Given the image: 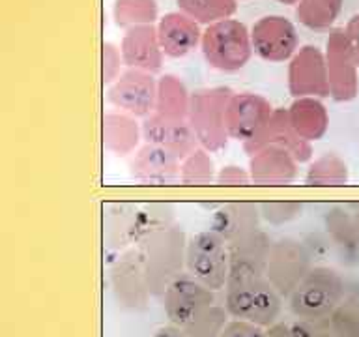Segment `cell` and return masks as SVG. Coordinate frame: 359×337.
Masks as SVG:
<instances>
[{
	"instance_id": "6da1fadb",
	"label": "cell",
	"mask_w": 359,
	"mask_h": 337,
	"mask_svg": "<svg viewBox=\"0 0 359 337\" xmlns=\"http://www.w3.org/2000/svg\"><path fill=\"white\" fill-rule=\"evenodd\" d=\"M187 236L178 225L172 223L146 234L139 242V253L144 266L146 281L151 296L161 298L167 286L176 277L185 274Z\"/></svg>"
},
{
	"instance_id": "7a4b0ae2",
	"label": "cell",
	"mask_w": 359,
	"mask_h": 337,
	"mask_svg": "<svg viewBox=\"0 0 359 337\" xmlns=\"http://www.w3.org/2000/svg\"><path fill=\"white\" fill-rule=\"evenodd\" d=\"M285 298L280 296L266 275L229 279L224 286L223 305L230 319L249 320L269 328L279 322Z\"/></svg>"
},
{
	"instance_id": "3957f363",
	"label": "cell",
	"mask_w": 359,
	"mask_h": 337,
	"mask_svg": "<svg viewBox=\"0 0 359 337\" xmlns=\"http://www.w3.org/2000/svg\"><path fill=\"white\" fill-rule=\"evenodd\" d=\"M346 300V283L335 268L313 266L299 285L286 298L296 319L324 320Z\"/></svg>"
},
{
	"instance_id": "277c9868",
	"label": "cell",
	"mask_w": 359,
	"mask_h": 337,
	"mask_svg": "<svg viewBox=\"0 0 359 337\" xmlns=\"http://www.w3.org/2000/svg\"><path fill=\"white\" fill-rule=\"evenodd\" d=\"M229 86H212L191 92L189 120L198 146L208 152L223 150L230 135L226 129V105L232 98Z\"/></svg>"
},
{
	"instance_id": "5b68a950",
	"label": "cell",
	"mask_w": 359,
	"mask_h": 337,
	"mask_svg": "<svg viewBox=\"0 0 359 337\" xmlns=\"http://www.w3.org/2000/svg\"><path fill=\"white\" fill-rule=\"evenodd\" d=\"M202 55L219 72L234 73L245 67L252 55L251 32L236 19L213 22L202 32Z\"/></svg>"
},
{
	"instance_id": "8992f818",
	"label": "cell",
	"mask_w": 359,
	"mask_h": 337,
	"mask_svg": "<svg viewBox=\"0 0 359 337\" xmlns=\"http://www.w3.org/2000/svg\"><path fill=\"white\" fill-rule=\"evenodd\" d=\"M185 272L213 292L224 291L230 274L229 244L213 229L196 232L187 240Z\"/></svg>"
},
{
	"instance_id": "52a82bcc",
	"label": "cell",
	"mask_w": 359,
	"mask_h": 337,
	"mask_svg": "<svg viewBox=\"0 0 359 337\" xmlns=\"http://www.w3.org/2000/svg\"><path fill=\"white\" fill-rule=\"evenodd\" d=\"M109 285L112 296L122 309L133 313L148 309L151 292L146 281L139 247H128L112 260L109 266Z\"/></svg>"
},
{
	"instance_id": "ba28073f",
	"label": "cell",
	"mask_w": 359,
	"mask_h": 337,
	"mask_svg": "<svg viewBox=\"0 0 359 337\" xmlns=\"http://www.w3.org/2000/svg\"><path fill=\"white\" fill-rule=\"evenodd\" d=\"M313 255L303 242L285 236L273 240L269 249L266 277L277 289L280 296L288 298L292 291L313 270Z\"/></svg>"
},
{
	"instance_id": "9c48e42d",
	"label": "cell",
	"mask_w": 359,
	"mask_h": 337,
	"mask_svg": "<svg viewBox=\"0 0 359 337\" xmlns=\"http://www.w3.org/2000/svg\"><path fill=\"white\" fill-rule=\"evenodd\" d=\"M161 303L168 322L184 328L202 311L217 303V300L212 289L202 285L201 281H196L185 272L167 286V291L163 292Z\"/></svg>"
},
{
	"instance_id": "30bf717a",
	"label": "cell",
	"mask_w": 359,
	"mask_h": 337,
	"mask_svg": "<svg viewBox=\"0 0 359 337\" xmlns=\"http://www.w3.org/2000/svg\"><path fill=\"white\" fill-rule=\"evenodd\" d=\"M107 100L111 105L135 118H148L156 111L157 81L154 73L128 67L112 84Z\"/></svg>"
},
{
	"instance_id": "8fae6325",
	"label": "cell",
	"mask_w": 359,
	"mask_h": 337,
	"mask_svg": "<svg viewBox=\"0 0 359 337\" xmlns=\"http://www.w3.org/2000/svg\"><path fill=\"white\" fill-rule=\"evenodd\" d=\"M325 66L331 98L339 103L355 100L359 92L358 64L352 55L344 28H333L325 41Z\"/></svg>"
},
{
	"instance_id": "7c38bea8",
	"label": "cell",
	"mask_w": 359,
	"mask_h": 337,
	"mask_svg": "<svg viewBox=\"0 0 359 337\" xmlns=\"http://www.w3.org/2000/svg\"><path fill=\"white\" fill-rule=\"evenodd\" d=\"M288 90L294 98H327L330 77L325 55L314 45H305L288 64Z\"/></svg>"
},
{
	"instance_id": "4fadbf2b",
	"label": "cell",
	"mask_w": 359,
	"mask_h": 337,
	"mask_svg": "<svg viewBox=\"0 0 359 337\" xmlns=\"http://www.w3.org/2000/svg\"><path fill=\"white\" fill-rule=\"evenodd\" d=\"M252 51L266 62L292 60L297 53L296 27L283 15H266L251 28Z\"/></svg>"
},
{
	"instance_id": "5bb4252c",
	"label": "cell",
	"mask_w": 359,
	"mask_h": 337,
	"mask_svg": "<svg viewBox=\"0 0 359 337\" xmlns=\"http://www.w3.org/2000/svg\"><path fill=\"white\" fill-rule=\"evenodd\" d=\"M273 107L266 98L252 92H234L226 105V129L230 139L251 140L268 124Z\"/></svg>"
},
{
	"instance_id": "9a60e30c",
	"label": "cell",
	"mask_w": 359,
	"mask_h": 337,
	"mask_svg": "<svg viewBox=\"0 0 359 337\" xmlns=\"http://www.w3.org/2000/svg\"><path fill=\"white\" fill-rule=\"evenodd\" d=\"M266 146H277V148L290 152L299 163L311 161V157H313V145L303 139L294 129L286 109H275L268 124L251 140L243 143V150L251 156Z\"/></svg>"
},
{
	"instance_id": "2e32d148",
	"label": "cell",
	"mask_w": 359,
	"mask_h": 337,
	"mask_svg": "<svg viewBox=\"0 0 359 337\" xmlns=\"http://www.w3.org/2000/svg\"><path fill=\"white\" fill-rule=\"evenodd\" d=\"M182 159L157 145L144 143L129 161V173L142 185H174L180 182Z\"/></svg>"
},
{
	"instance_id": "e0dca14e",
	"label": "cell",
	"mask_w": 359,
	"mask_h": 337,
	"mask_svg": "<svg viewBox=\"0 0 359 337\" xmlns=\"http://www.w3.org/2000/svg\"><path fill=\"white\" fill-rule=\"evenodd\" d=\"M297 167L299 161L296 157L277 146L260 148L251 154L249 159L252 184L260 187H283L294 184L297 178Z\"/></svg>"
},
{
	"instance_id": "ac0fdd59",
	"label": "cell",
	"mask_w": 359,
	"mask_h": 337,
	"mask_svg": "<svg viewBox=\"0 0 359 337\" xmlns=\"http://www.w3.org/2000/svg\"><path fill=\"white\" fill-rule=\"evenodd\" d=\"M142 137L144 143L161 146L180 159L198 148V140L189 120H172L156 112L142 120Z\"/></svg>"
},
{
	"instance_id": "d6986e66",
	"label": "cell",
	"mask_w": 359,
	"mask_h": 337,
	"mask_svg": "<svg viewBox=\"0 0 359 337\" xmlns=\"http://www.w3.org/2000/svg\"><path fill=\"white\" fill-rule=\"evenodd\" d=\"M271 244L273 240H269V236L262 229L241 238V240L229 244V279H245V277L266 275Z\"/></svg>"
},
{
	"instance_id": "ffe728a7",
	"label": "cell",
	"mask_w": 359,
	"mask_h": 337,
	"mask_svg": "<svg viewBox=\"0 0 359 337\" xmlns=\"http://www.w3.org/2000/svg\"><path fill=\"white\" fill-rule=\"evenodd\" d=\"M123 64L133 70L157 73L163 66V49L154 25L126 30L120 44Z\"/></svg>"
},
{
	"instance_id": "44dd1931",
	"label": "cell",
	"mask_w": 359,
	"mask_h": 337,
	"mask_svg": "<svg viewBox=\"0 0 359 337\" xmlns=\"http://www.w3.org/2000/svg\"><path fill=\"white\" fill-rule=\"evenodd\" d=\"M157 38L161 44L163 55L170 58H182L189 55L201 44L202 32L198 22L185 15L184 11H172L157 22Z\"/></svg>"
},
{
	"instance_id": "7402d4cb",
	"label": "cell",
	"mask_w": 359,
	"mask_h": 337,
	"mask_svg": "<svg viewBox=\"0 0 359 337\" xmlns=\"http://www.w3.org/2000/svg\"><path fill=\"white\" fill-rule=\"evenodd\" d=\"M260 208L255 202H230L213 213L212 227L226 244L241 240L260 230Z\"/></svg>"
},
{
	"instance_id": "603a6c76",
	"label": "cell",
	"mask_w": 359,
	"mask_h": 337,
	"mask_svg": "<svg viewBox=\"0 0 359 337\" xmlns=\"http://www.w3.org/2000/svg\"><path fill=\"white\" fill-rule=\"evenodd\" d=\"M103 146L114 156H133L140 148L142 124L128 112H107L103 117Z\"/></svg>"
},
{
	"instance_id": "cb8c5ba5",
	"label": "cell",
	"mask_w": 359,
	"mask_h": 337,
	"mask_svg": "<svg viewBox=\"0 0 359 337\" xmlns=\"http://www.w3.org/2000/svg\"><path fill=\"white\" fill-rule=\"evenodd\" d=\"M286 111L294 129L311 145L330 129V114L320 98H296Z\"/></svg>"
},
{
	"instance_id": "d4e9b609",
	"label": "cell",
	"mask_w": 359,
	"mask_h": 337,
	"mask_svg": "<svg viewBox=\"0 0 359 337\" xmlns=\"http://www.w3.org/2000/svg\"><path fill=\"white\" fill-rule=\"evenodd\" d=\"M325 232L346 253H359V202L331 206L324 216Z\"/></svg>"
},
{
	"instance_id": "484cf974",
	"label": "cell",
	"mask_w": 359,
	"mask_h": 337,
	"mask_svg": "<svg viewBox=\"0 0 359 337\" xmlns=\"http://www.w3.org/2000/svg\"><path fill=\"white\" fill-rule=\"evenodd\" d=\"M105 240L111 247H128L139 242V208L129 204H111L105 213Z\"/></svg>"
},
{
	"instance_id": "4316f807",
	"label": "cell",
	"mask_w": 359,
	"mask_h": 337,
	"mask_svg": "<svg viewBox=\"0 0 359 337\" xmlns=\"http://www.w3.org/2000/svg\"><path fill=\"white\" fill-rule=\"evenodd\" d=\"M191 107V92L185 88L182 79L165 73L157 81V100H156V114L172 120H187Z\"/></svg>"
},
{
	"instance_id": "83f0119b",
	"label": "cell",
	"mask_w": 359,
	"mask_h": 337,
	"mask_svg": "<svg viewBox=\"0 0 359 337\" xmlns=\"http://www.w3.org/2000/svg\"><path fill=\"white\" fill-rule=\"evenodd\" d=\"M350 171L346 161L333 152L311 161L305 173V185L309 187H342L348 184Z\"/></svg>"
},
{
	"instance_id": "f1b7e54d",
	"label": "cell",
	"mask_w": 359,
	"mask_h": 337,
	"mask_svg": "<svg viewBox=\"0 0 359 337\" xmlns=\"http://www.w3.org/2000/svg\"><path fill=\"white\" fill-rule=\"evenodd\" d=\"M344 0H299L296 17L311 30H330L341 13Z\"/></svg>"
},
{
	"instance_id": "f546056e",
	"label": "cell",
	"mask_w": 359,
	"mask_h": 337,
	"mask_svg": "<svg viewBox=\"0 0 359 337\" xmlns=\"http://www.w3.org/2000/svg\"><path fill=\"white\" fill-rule=\"evenodd\" d=\"M157 8L156 0H114L112 8V17L120 28H135L154 25L157 21Z\"/></svg>"
},
{
	"instance_id": "4dcf8cb0",
	"label": "cell",
	"mask_w": 359,
	"mask_h": 337,
	"mask_svg": "<svg viewBox=\"0 0 359 337\" xmlns=\"http://www.w3.org/2000/svg\"><path fill=\"white\" fill-rule=\"evenodd\" d=\"M217 180V171H215V163L206 148L198 146L193 150L189 156L182 159V167H180V184L184 185H210Z\"/></svg>"
},
{
	"instance_id": "1f68e13d",
	"label": "cell",
	"mask_w": 359,
	"mask_h": 337,
	"mask_svg": "<svg viewBox=\"0 0 359 337\" xmlns=\"http://www.w3.org/2000/svg\"><path fill=\"white\" fill-rule=\"evenodd\" d=\"M178 8L198 25L210 27L234 15L238 0H178Z\"/></svg>"
},
{
	"instance_id": "d6a6232c",
	"label": "cell",
	"mask_w": 359,
	"mask_h": 337,
	"mask_svg": "<svg viewBox=\"0 0 359 337\" xmlns=\"http://www.w3.org/2000/svg\"><path fill=\"white\" fill-rule=\"evenodd\" d=\"M229 320L230 315L223 303H213L212 308L202 311L189 324H185L180 330L184 331L185 337H221Z\"/></svg>"
},
{
	"instance_id": "836d02e7",
	"label": "cell",
	"mask_w": 359,
	"mask_h": 337,
	"mask_svg": "<svg viewBox=\"0 0 359 337\" xmlns=\"http://www.w3.org/2000/svg\"><path fill=\"white\" fill-rule=\"evenodd\" d=\"M333 337H359V300L346 298L330 317Z\"/></svg>"
},
{
	"instance_id": "e575fe53",
	"label": "cell",
	"mask_w": 359,
	"mask_h": 337,
	"mask_svg": "<svg viewBox=\"0 0 359 337\" xmlns=\"http://www.w3.org/2000/svg\"><path fill=\"white\" fill-rule=\"evenodd\" d=\"M260 208V216L262 221L273 225V227H280V225H288L292 221H296L303 213V202L302 201H266L262 204H258Z\"/></svg>"
},
{
	"instance_id": "d590c367",
	"label": "cell",
	"mask_w": 359,
	"mask_h": 337,
	"mask_svg": "<svg viewBox=\"0 0 359 337\" xmlns=\"http://www.w3.org/2000/svg\"><path fill=\"white\" fill-rule=\"evenodd\" d=\"M122 51L111 41L103 44V83L112 84L120 75H122Z\"/></svg>"
},
{
	"instance_id": "8d00e7d4",
	"label": "cell",
	"mask_w": 359,
	"mask_h": 337,
	"mask_svg": "<svg viewBox=\"0 0 359 337\" xmlns=\"http://www.w3.org/2000/svg\"><path fill=\"white\" fill-rule=\"evenodd\" d=\"M292 337H333L330 319L305 320L296 319L290 322Z\"/></svg>"
},
{
	"instance_id": "74e56055",
	"label": "cell",
	"mask_w": 359,
	"mask_h": 337,
	"mask_svg": "<svg viewBox=\"0 0 359 337\" xmlns=\"http://www.w3.org/2000/svg\"><path fill=\"white\" fill-rule=\"evenodd\" d=\"M215 182L224 187H247L252 184L249 168H243L240 165H224L219 168Z\"/></svg>"
},
{
	"instance_id": "f35d334b",
	"label": "cell",
	"mask_w": 359,
	"mask_h": 337,
	"mask_svg": "<svg viewBox=\"0 0 359 337\" xmlns=\"http://www.w3.org/2000/svg\"><path fill=\"white\" fill-rule=\"evenodd\" d=\"M221 337H266V328L249 320L230 319Z\"/></svg>"
},
{
	"instance_id": "ab89813d",
	"label": "cell",
	"mask_w": 359,
	"mask_h": 337,
	"mask_svg": "<svg viewBox=\"0 0 359 337\" xmlns=\"http://www.w3.org/2000/svg\"><path fill=\"white\" fill-rule=\"evenodd\" d=\"M344 32H346L348 44H350L352 55H353V58H355V64H358V67H359V13L358 15H353L352 19L346 22Z\"/></svg>"
},
{
	"instance_id": "60d3db41",
	"label": "cell",
	"mask_w": 359,
	"mask_h": 337,
	"mask_svg": "<svg viewBox=\"0 0 359 337\" xmlns=\"http://www.w3.org/2000/svg\"><path fill=\"white\" fill-rule=\"evenodd\" d=\"M266 337H292V331H290V324L288 322H275L273 326H269L266 328Z\"/></svg>"
},
{
	"instance_id": "b9f144b4",
	"label": "cell",
	"mask_w": 359,
	"mask_h": 337,
	"mask_svg": "<svg viewBox=\"0 0 359 337\" xmlns=\"http://www.w3.org/2000/svg\"><path fill=\"white\" fill-rule=\"evenodd\" d=\"M151 337H185V333L182 330H180L178 326H174L168 322L167 326H161V328H157L156 331H154V336Z\"/></svg>"
},
{
	"instance_id": "7bdbcfd3",
	"label": "cell",
	"mask_w": 359,
	"mask_h": 337,
	"mask_svg": "<svg viewBox=\"0 0 359 337\" xmlns=\"http://www.w3.org/2000/svg\"><path fill=\"white\" fill-rule=\"evenodd\" d=\"M280 4H286V6H292V4H299V0H277Z\"/></svg>"
}]
</instances>
